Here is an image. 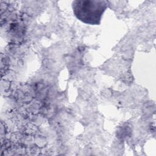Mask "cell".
Listing matches in <instances>:
<instances>
[{
    "instance_id": "cell-1",
    "label": "cell",
    "mask_w": 156,
    "mask_h": 156,
    "mask_svg": "<svg viewBox=\"0 0 156 156\" xmlns=\"http://www.w3.org/2000/svg\"><path fill=\"white\" fill-rule=\"evenodd\" d=\"M108 2L98 0H81L73 2V10L76 18L84 23L98 25L107 8Z\"/></svg>"
}]
</instances>
